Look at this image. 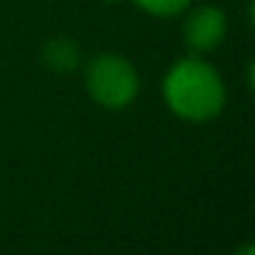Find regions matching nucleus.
Segmentation results:
<instances>
[{"mask_svg":"<svg viewBox=\"0 0 255 255\" xmlns=\"http://www.w3.org/2000/svg\"><path fill=\"white\" fill-rule=\"evenodd\" d=\"M164 99L173 114L188 122H206L221 114L226 104V87L218 72L198 60H178L164 77Z\"/></svg>","mask_w":255,"mask_h":255,"instance_id":"nucleus-1","label":"nucleus"},{"mask_svg":"<svg viewBox=\"0 0 255 255\" xmlns=\"http://www.w3.org/2000/svg\"><path fill=\"white\" fill-rule=\"evenodd\" d=\"M251 87L255 89V62L251 65Z\"/></svg>","mask_w":255,"mask_h":255,"instance_id":"nucleus-8","label":"nucleus"},{"mask_svg":"<svg viewBox=\"0 0 255 255\" xmlns=\"http://www.w3.org/2000/svg\"><path fill=\"white\" fill-rule=\"evenodd\" d=\"M107 2H119V0H107Z\"/></svg>","mask_w":255,"mask_h":255,"instance_id":"nucleus-9","label":"nucleus"},{"mask_svg":"<svg viewBox=\"0 0 255 255\" xmlns=\"http://www.w3.org/2000/svg\"><path fill=\"white\" fill-rule=\"evenodd\" d=\"M87 92L107 109H122L139 94V77L131 62L117 55H99L85 72Z\"/></svg>","mask_w":255,"mask_h":255,"instance_id":"nucleus-2","label":"nucleus"},{"mask_svg":"<svg viewBox=\"0 0 255 255\" xmlns=\"http://www.w3.org/2000/svg\"><path fill=\"white\" fill-rule=\"evenodd\" d=\"M236 255H255V243H251V246H243V248H241Z\"/></svg>","mask_w":255,"mask_h":255,"instance_id":"nucleus-6","label":"nucleus"},{"mask_svg":"<svg viewBox=\"0 0 255 255\" xmlns=\"http://www.w3.org/2000/svg\"><path fill=\"white\" fill-rule=\"evenodd\" d=\"M226 12L216 5H203L191 10L183 22V40L193 52H211L226 37Z\"/></svg>","mask_w":255,"mask_h":255,"instance_id":"nucleus-3","label":"nucleus"},{"mask_svg":"<svg viewBox=\"0 0 255 255\" xmlns=\"http://www.w3.org/2000/svg\"><path fill=\"white\" fill-rule=\"evenodd\" d=\"M141 10L151 12V15H159V17H169V15H176V12H183L191 0H134Z\"/></svg>","mask_w":255,"mask_h":255,"instance_id":"nucleus-5","label":"nucleus"},{"mask_svg":"<svg viewBox=\"0 0 255 255\" xmlns=\"http://www.w3.org/2000/svg\"><path fill=\"white\" fill-rule=\"evenodd\" d=\"M248 17H251V22H253V27H255V0H251V7H248Z\"/></svg>","mask_w":255,"mask_h":255,"instance_id":"nucleus-7","label":"nucleus"},{"mask_svg":"<svg viewBox=\"0 0 255 255\" xmlns=\"http://www.w3.org/2000/svg\"><path fill=\"white\" fill-rule=\"evenodd\" d=\"M42 62L52 72H60V75L72 72L80 65V47H77V42H72L67 37H57V40H52V42L45 45Z\"/></svg>","mask_w":255,"mask_h":255,"instance_id":"nucleus-4","label":"nucleus"}]
</instances>
